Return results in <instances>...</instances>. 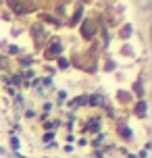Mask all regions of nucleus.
Returning a JSON list of instances; mask_svg holds the SVG:
<instances>
[{
  "mask_svg": "<svg viewBox=\"0 0 152 158\" xmlns=\"http://www.w3.org/2000/svg\"><path fill=\"white\" fill-rule=\"evenodd\" d=\"M25 31H29V35H32L33 50H36V52H42V50H44V46H46V42H48V38H50L48 29H46V27H44L38 19H36V21H32V23L25 27Z\"/></svg>",
  "mask_w": 152,
  "mask_h": 158,
  "instance_id": "obj_1",
  "label": "nucleus"
},
{
  "mask_svg": "<svg viewBox=\"0 0 152 158\" xmlns=\"http://www.w3.org/2000/svg\"><path fill=\"white\" fill-rule=\"evenodd\" d=\"M79 125H81L79 135H86V137H94V135H98V133H104V118H102V114H98V112L88 114Z\"/></svg>",
  "mask_w": 152,
  "mask_h": 158,
  "instance_id": "obj_2",
  "label": "nucleus"
},
{
  "mask_svg": "<svg viewBox=\"0 0 152 158\" xmlns=\"http://www.w3.org/2000/svg\"><path fill=\"white\" fill-rule=\"evenodd\" d=\"M65 54V40L61 35H50L48 42H46V46L42 50V58H44V63H54L58 56Z\"/></svg>",
  "mask_w": 152,
  "mask_h": 158,
  "instance_id": "obj_3",
  "label": "nucleus"
},
{
  "mask_svg": "<svg viewBox=\"0 0 152 158\" xmlns=\"http://www.w3.org/2000/svg\"><path fill=\"white\" fill-rule=\"evenodd\" d=\"M90 4H92V2H81V0L71 2V13H69V17H67V21H65V27H67L69 31L79 27V23L86 19V10H88Z\"/></svg>",
  "mask_w": 152,
  "mask_h": 158,
  "instance_id": "obj_4",
  "label": "nucleus"
},
{
  "mask_svg": "<svg viewBox=\"0 0 152 158\" xmlns=\"http://www.w3.org/2000/svg\"><path fill=\"white\" fill-rule=\"evenodd\" d=\"M4 8L11 10V15L15 19L27 15H38L40 13V2H4Z\"/></svg>",
  "mask_w": 152,
  "mask_h": 158,
  "instance_id": "obj_5",
  "label": "nucleus"
},
{
  "mask_svg": "<svg viewBox=\"0 0 152 158\" xmlns=\"http://www.w3.org/2000/svg\"><path fill=\"white\" fill-rule=\"evenodd\" d=\"M77 31H79V38L83 40L86 44H90V42H96V38H98V25L92 17L86 15V19H83L79 23V27H77Z\"/></svg>",
  "mask_w": 152,
  "mask_h": 158,
  "instance_id": "obj_6",
  "label": "nucleus"
},
{
  "mask_svg": "<svg viewBox=\"0 0 152 158\" xmlns=\"http://www.w3.org/2000/svg\"><path fill=\"white\" fill-rule=\"evenodd\" d=\"M115 133H117V137L123 143H133V139H136V131L129 127L127 117H117V121H115Z\"/></svg>",
  "mask_w": 152,
  "mask_h": 158,
  "instance_id": "obj_7",
  "label": "nucleus"
},
{
  "mask_svg": "<svg viewBox=\"0 0 152 158\" xmlns=\"http://www.w3.org/2000/svg\"><path fill=\"white\" fill-rule=\"evenodd\" d=\"M146 81H148V77H146L144 73H140L136 77V81L131 83V96H133V100H144L146 94H148V87H146Z\"/></svg>",
  "mask_w": 152,
  "mask_h": 158,
  "instance_id": "obj_8",
  "label": "nucleus"
},
{
  "mask_svg": "<svg viewBox=\"0 0 152 158\" xmlns=\"http://www.w3.org/2000/svg\"><path fill=\"white\" fill-rule=\"evenodd\" d=\"M38 21H40L46 29H48V27H52V29H63V27H65L63 19L54 17L50 10H40V13H38Z\"/></svg>",
  "mask_w": 152,
  "mask_h": 158,
  "instance_id": "obj_9",
  "label": "nucleus"
},
{
  "mask_svg": "<svg viewBox=\"0 0 152 158\" xmlns=\"http://www.w3.org/2000/svg\"><path fill=\"white\" fill-rule=\"evenodd\" d=\"M108 100L104 87H96L94 92H88V108H102Z\"/></svg>",
  "mask_w": 152,
  "mask_h": 158,
  "instance_id": "obj_10",
  "label": "nucleus"
},
{
  "mask_svg": "<svg viewBox=\"0 0 152 158\" xmlns=\"http://www.w3.org/2000/svg\"><path fill=\"white\" fill-rule=\"evenodd\" d=\"M148 108H150V104H148V100H136V102L131 104V108H129V114L131 117L140 118V121H146L148 118Z\"/></svg>",
  "mask_w": 152,
  "mask_h": 158,
  "instance_id": "obj_11",
  "label": "nucleus"
},
{
  "mask_svg": "<svg viewBox=\"0 0 152 158\" xmlns=\"http://www.w3.org/2000/svg\"><path fill=\"white\" fill-rule=\"evenodd\" d=\"M13 63H15L17 71H25V69H36V67H38V56H36V54H21V56H17Z\"/></svg>",
  "mask_w": 152,
  "mask_h": 158,
  "instance_id": "obj_12",
  "label": "nucleus"
},
{
  "mask_svg": "<svg viewBox=\"0 0 152 158\" xmlns=\"http://www.w3.org/2000/svg\"><path fill=\"white\" fill-rule=\"evenodd\" d=\"M115 102L119 104L121 108H131V104L136 102V100H133V96H131L129 89L119 87V89H117V94H115Z\"/></svg>",
  "mask_w": 152,
  "mask_h": 158,
  "instance_id": "obj_13",
  "label": "nucleus"
},
{
  "mask_svg": "<svg viewBox=\"0 0 152 158\" xmlns=\"http://www.w3.org/2000/svg\"><path fill=\"white\" fill-rule=\"evenodd\" d=\"M115 31H117V38L121 42H129L133 38V33H136V27H133V23H121Z\"/></svg>",
  "mask_w": 152,
  "mask_h": 158,
  "instance_id": "obj_14",
  "label": "nucleus"
},
{
  "mask_svg": "<svg viewBox=\"0 0 152 158\" xmlns=\"http://www.w3.org/2000/svg\"><path fill=\"white\" fill-rule=\"evenodd\" d=\"M63 127V118L54 114V117H50L46 123H42V133H46V131H58Z\"/></svg>",
  "mask_w": 152,
  "mask_h": 158,
  "instance_id": "obj_15",
  "label": "nucleus"
},
{
  "mask_svg": "<svg viewBox=\"0 0 152 158\" xmlns=\"http://www.w3.org/2000/svg\"><path fill=\"white\" fill-rule=\"evenodd\" d=\"M100 69H102V73H115L117 69H119V60L115 58V56H106L102 60V64H100Z\"/></svg>",
  "mask_w": 152,
  "mask_h": 158,
  "instance_id": "obj_16",
  "label": "nucleus"
},
{
  "mask_svg": "<svg viewBox=\"0 0 152 158\" xmlns=\"http://www.w3.org/2000/svg\"><path fill=\"white\" fill-rule=\"evenodd\" d=\"M40 85L44 87V92H46L48 96L56 92V81H54V77H48V75H40Z\"/></svg>",
  "mask_w": 152,
  "mask_h": 158,
  "instance_id": "obj_17",
  "label": "nucleus"
},
{
  "mask_svg": "<svg viewBox=\"0 0 152 158\" xmlns=\"http://www.w3.org/2000/svg\"><path fill=\"white\" fill-rule=\"evenodd\" d=\"M71 98V94H69V89H56L54 92V106L56 108H65V102Z\"/></svg>",
  "mask_w": 152,
  "mask_h": 158,
  "instance_id": "obj_18",
  "label": "nucleus"
},
{
  "mask_svg": "<svg viewBox=\"0 0 152 158\" xmlns=\"http://www.w3.org/2000/svg\"><path fill=\"white\" fill-rule=\"evenodd\" d=\"M52 64H54V69H56L58 73L71 71V60H69V56H65V54H63V56H58V58H56Z\"/></svg>",
  "mask_w": 152,
  "mask_h": 158,
  "instance_id": "obj_19",
  "label": "nucleus"
},
{
  "mask_svg": "<svg viewBox=\"0 0 152 158\" xmlns=\"http://www.w3.org/2000/svg\"><path fill=\"white\" fill-rule=\"evenodd\" d=\"M119 56L121 58H136V48L131 42H123L119 46Z\"/></svg>",
  "mask_w": 152,
  "mask_h": 158,
  "instance_id": "obj_20",
  "label": "nucleus"
},
{
  "mask_svg": "<svg viewBox=\"0 0 152 158\" xmlns=\"http://www.w3.org/2000/svg\"><path fill=\"white\" fill-rule=\"evenodd\" d=\"M4 54L13 60V58H17V56H21V54H25V50H23V46L21 44H13V42H8V46H6V50H4Z\"/></svg>",
  "mask_w": 152,
  "mask_h": 158,
  "instance_id": "obj_21",
  "label": "nucleus"
},
{
  "mask_svg": "<svg viewBox=\"0 0 152 158\" xmlns=\"http://www.w3.org/2000/svg\"><path fill=\"white\" fill-rule=\"evenodd\" d=\"M112 118V121H117V106H115V102H111V100H106V104L102 106V118Z\"/></svg>",
  "mask_w": 152,
  "mask_h": 158,
  "instance_id": "obj_22",
  "label": "nucleus"
},
{
  "mask_svg": "<svg viewBox=\"0 0 152 158\" xmlns=\"http://www.w3.org/2000/svg\"><path fill=\"white\" fill-rule=\"evenodd\" d=\"M25 106H27V104H25V96H23V92H19V94L13 98V110L21 117V112L25 110Z\"/></svg>",
  "mask_w": 152,
  "mask_h": 158,
  "instance_id": "obj_23",
  "label": "nucleus"
},
{
  "mask_svg": "<svg viewBox=\"0 0 152 158\" xmlns=\"http://www.w3.org/2000/svg\"><path fill=\"white\" fill-rule=\"evenodd\" d=\"M104 146H106V135L104 133H98L94 137H90V148L92 150H102Z\"/></svg>",
  "mask_w": 152,
  "mask_h": 158,
  "instance_id": "obj_24",
  "label": "nucleus"
},
{
  "mask_svg": "<svg viewBox=\"0 0 152 158\" xmlns=\"http://www.w3.org/2000/svg\"><path fill=\"white\" fill-rule=\"evenodd\" d=\"M8 148H11V154L21 152V148H23V139H21V135H8Z\"/></svg>",
  "mask_w": 152,
  "mask_h": 158,
  "instance_id": "obj_25",
  "label": "nucleus"
},
{
  "mask_svg": "<svg viewBox=\"0 0 152 158\" xmlns=\"http://www.w3.org/2000/svg\"><path fill=\"white\" fill-rule=\"evenodd\" d=\"M54 142H56V131H46V133H42V143H44V148L52 146Z\"/></svg>",
  "mask_w": 152,
  "mask_h": 158,
  "instance_id": "obj_26",
  "label": "nucleus"
},
{
  "mask_svg": "<svg viewBox=\"0 0 152 158\" xmlns=\"http://www.w3.org/2000/svg\"><path fill=\"white\" fill-rule=\"evenodd\" d=\"M11 64L13 60L6 54H0V73H11Z\"/></svg>",
  "mask_w": 152,
  "mask_h": 158,
  "instance_id": "obj_27",
  "label": "nucleus"
},
{
  "mask_svg": "<svg viewBox=\"0 0 152 158\" xmlns=\"http://www.w3.org/2000/svg\"><path fill=\"white\" fill-rule=\"evenodd\" d=\"M21 117L27 118V121H36V118H38V110H36L33 106H29V104H27V106H25V110L21 112Z\"/></svg>",
  "mask_w": 152,
  "mask_h": 158,
  "instance_id": "obj_28",
  "label": "nucleus"
},
{
  "mask_svg": "<svg viewBox=\"0 0 152 158\" xmlns=\"http://www.w3.org/2000/svg\"><path fill=\"white\" fill-rule=\"evenodd\" d=\"M19 73H21V79L25 83H29L33 77H38V69H25V71H19Z\"/></svg>",
  "mask_w": 152,
  "mask_h": 158,
  "instance_id": "obj_29",
  "label": "nucleus"
},
{
  "mask_svg": "<svg viewBox=\"0 0 152 158\" xmlns=\"http://www.w3.org/2000/svg\"><path fill=\"white\" fill-rule=\"evenodd\" d=\"M56 69H54V64H50V63H44L42 64V75H48V77H54L56 75Z\"/></svg>",
  "mask_w": 152,
  "mask_h": 158,
  "instance_id": "obj_30",
  "label": "nucleus"
},
{
  "mask_svg": "<svg viewBox=\"0 0 152 158\" xmlns=\"http://www.w3.org/2000/svg\"><path fill=\"white\" fill-rule=\"evenodd\" d=\"M23 33H25V27H23V25L13 23V27H11V38H21Z\"/></svg>",
  "mask_w": 152,
  "mask_h": 158,
  "instance_id": "obj_31",
  "label": "nucleus"
},
{
  "mask_svg": "<svg viewBox=\"0 0 152 158\" xmlns=\"http://www.w3.org/2000/svg\"><path fill=\"white\" fill-rule=\"evenodd\" d=\"M75 146H77V148H88L90 146V137H86V135H77Z\"/></svg>",
  "mask_w": 152,
  "mask_h": 158,
  "instance_id": "obj_32",
  "label": "nucleus"
},
{
  "mask_svg": "<svg viewBox=\"0 0 152 158\" xmlns=\"http://www.w3.org/2000/svg\"><path fill=\"white\" fill-rule=\"evenodd\" d=\"M0 19H2V21H6V23H13V21H15V17L11 15V10H6V8H4V10H0Z\"/></svg>",
  "mask_w": 152,
  "mask_h": 158,
  "instance_id": "obj_33",
  "label": "nucleus"
},
{
  "mask_svg": "<svg viewBox=\"0 0 152 158\" xmlns=\"http://www.w3.org/2000/svg\"><path fill=\"white\" fill-rule=\"evenodd\" d=\"M136 156L137 158H150V150L148 148H140V150H136Z\"/></svg>",
  "mask_w": 152,
  "mask_h": 158,
  "instance_id": "obj_34",
  "label": "nucleus"
},
{
  "mask_svg": "<svg viewBox=\"0 0 152 158\" xmlns=\"http://www.w3.org/2000/svg\"><path fill=\"white\" fill-rule=\"evenodd\" d=\"M63 127L67 129V133H73V131H75V123H69V121H63Z\"/></svg>",
  "mask_w": 152,
  "mask_h": 158,
  "instance_id": "obj_35",
  "label": "nucleus"
},
{
  "mask_svg": "<svg viewBox=\"0 0 152 158\" xmlns=\"http://www.w3.org/2000/svg\"><path fill=\"white\" fill-rule=\"evenodd\" d=\"M92 158H106L104 150H92Z\"/></svg>",
  "mask_w": 152,
  "mask_h": 158,
  "instance_id": "obj_36",
  "label": "nucleus"
},
{
  "mask_svg": "<svg viewBox=\"0 0 152 158\" xmlns=\"http://www.w3.org/2000/svg\"><path fill=\"white\" fill-rule=\"evenodd\" d=\"M63 152H67V154H73V152H75V146H71V143H65V146H63Z\"/></svg>",
  "mask_w": 152,
  "mask_h": 158,
  "instance_id": "obj_37",
  "label": "nucleus"
},
{
  "mask_svg": "<svg viewBox=\"0 0 152 158\" xmlns=\"http://www.w3.org/2000/svg\"><path fill=\"white\" fill-rule=\"evenodd\" d=\"M75 139H77V135H75V133H67V143L75 146Z\"/></svg>",
  "mask_w": 152,
  "mask_h": 158,
  "instance_id": "obj_38",
  "label": "nucleus"
},
{
  "mask_svg": "<svg viewBox=\"0 0 152 158\" xmlns=\"http://www.w3.org/2000/svg\"><path fill=\"white\" fill-rule=\"evenodd\" d=\"M121 152L125 154V158H137V156H136V152H129V150H125V148H123Z\"/></svg>",
  "mask_w": 152,
  "mask_h": 158,
  "instance_id": "obj_39",
  "label": "nucleus"
},
{
  "mask_svg": "<svg viewBox=\"0 0 152 158\" xmlns=\"http://www.w3.org/2000/svg\"><path fill=\"white\" fill-rule=\"evenodd\" d=\"M11 158H27V156L21 154V152H15V154H11Z\"/></svg>",
  "mask_w": 152,
  "mask_h": 158,
  "instance_id": "obj_40",
  "label": "nucleus"
},
{
  "mask_svg": "<svg viewBox=\"0 0 152 158\" xmlns=\"http://www.w3.org/2000/svg\"><path fill=\"white\" fill-rule=\"evenodd\" d=\"M0 156H11V152H6L2 146H0Z\"/></svg>",
  "mask_w": 152,
  "mask_h": 158,
  "instance_id": "obj_41",
  "label": "nucleus"
},
{
  "mask_svg": "<svg viewBox=\"0 0 152 158\" xmlns=\"http://www.w3.org/2000/svg\"><path fill=\"white\" fill-rule=\"evenodd\" d=\"M0 8H4V2H0Z\"/></svg>",
  "mask_w": 152,
  "mask_h": 158,
  "instance_id": "obj_42",
  "label": "nucleus"
},
{
  "mask_svg": "<svg viewBox=\"0 0 152 158\" xmlns=\"http://www.w3.org/2000/svg\"><path fill=\"white\" fill-rule=\"evenodd\" d=\"M40 158H50V156H40Z\"/></svg>",
  "mask_w": 152,
  "mask_h": 158,
  "instance_id": "obj_43",
  "label": "nucleus"
},
{
  "mask_svg": "<svg viewBox=\"0 0 152 158\" xmlns=\"http://www.w3.org/2000/svg\"><path fill=\"white\" fill-rule=\"evenodd\" d=\"M52 158H58V156H52Z\"/></svg>",
  "mask_w": 152,
  "mask_h": 158,
  "instance_id": "obj_44",
  "label": "nucleus"
}]
</instances>
